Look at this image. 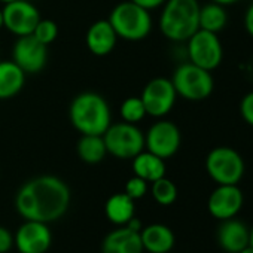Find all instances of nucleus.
I'll use <instances>...</instances> for the list:
<instances>
[{
    "instance_id": "nucleus-1",
    "label": "nucleus",
    "mask_w": 253,
    "mask_h": 253,
    "mask_svg": "<svg viewBox=\"0 0 253 253\" xmlns=\"http://www.w3.org/2000/svg\"><path fill=\"white\" fill-rule=\"evenodd\" d=\"M69 206V186L64 180L52 174L27 180L15 195V209L24 220L49 223L64 216Z\"/></svg>"
},
{
    "instance_id": "nucleus-2",
    "label": "nucleus",
    "mask_w": 253,
    "mask_h": 253,
    "mask_svg": "<svg viewBox=\"0 0 253 253\" xmlns=\"http://www.w3.org/2000/svg\"><path fill=\"white\" fill-rule=\"evenodd\" d=\"M69 119L73 128L81 134L103 136L112 124V112L103 95L85 91L73 97L69 106Z\"/></svg>"
},
{
    "instance_id": "nucleus-3",
    "label": "nucleus",
    "mask_w": 253,
    "mask_h": 253,
    "mask_svg": "<svg viewBox=\"0 0 253 253\" xmlns=\"http://www.w3.org/2000/svg\"><path fill=\"white\" fill-rule=\"evenodd\" d=\"M198 0H166L160 15V30L171 42H186L198 29Z\"/></svg>"
},
{
    "instance_id": "nucleus-4",
    "label": "nucleus",
    "mask_w": 253,
    "mask_h": 253,
    "mask_svg": "<svg viewBox=\"0 0 253 253\" xmlns=\"http://www.w3.org/2000/svg\"><path fill=\"white\" fill-rule=\"evenodd\" d=\"M107 20L118 38L128 42L143 41L152 32L151 11L131 2V0L118 3L110 11Z\"/></svg>"
},
{
    "instance_id": "nucleus-5",
    "label": "nucleus",
    "mask_w": 253,
    "mask_h": 253,
    "mask_svg": "<svg viewBox=\"0 0 253 253\" xmlns=\"http://www.w3.org/2000/svg\"><path fill=\"white\" fill-rule=\"evenodd\" d=\"M171 82L177 92L188 101H203L213 94L214 79L211 72L195 66L191 61L182 63L176 67Z\"/></svg>"
},
{
    "instance_id": "nucleus-6",
    "label": "nucleus",
    "mask_w": 253,
    "mask_h": 253,
    "mask_svg": "<svg viewBox=\"0 0 253 253\" xmlns=\"http://www.w3.org/2000/svg\"><path fill=\"white\" fill-rule=\"evenodd\" d=\"M107 154L116 160H133L145 151V133L136 124L116 122L110 124L103 133Z\"/></svg>"
},
{
    "instance_id": "nucleus-7",
    "label": "nucleus",
    "mask_w": 253,
    "mask_h": 253,
    "mask_svg": "<svg viewBox=\"0 0 253 253\" xmlns=\"http://www.w3.org/2000/svg\"><path fill=\"white\" fill-rule=\"evenodd\" d=\"M206 171L217 185H238L246 164L238 151L229 146H216L206 157Z\"/></svg>"
},
{
    "instance_id": "nucleus-8",
    "label": "nucleus",
    "mask_w": 253,
    "mask_h": 253,
    "mask_svg": "<svg viewBox=\"0 0 253 253\" xmlns=\"http://www.w3.org/2000/svg\"><path fill=\"white\" fill-rule=\"evenodd\" d=\"M186 55L188 61L213 72L223 61V45L217 33L198 29L186 41Z\"/></svg>"
},
{
    "instance_id": "nucleus-9",
    "label": "nucleus",
    "mask_w": 253,
    "mask_h": 253,
    "mask_svg": "<svg viewBox=\"0 0 253 253\" xmlns=\"http://www.w3.org/2000/svg\"><path fill=\"white\" fill-rule=\"evenodd\" d=\"M182 145V133L179 126L164 118L154 122L145 133V149L154 155L169 160L174 157Z\"/></svg>"
},
{
    "instance_id": "nucleus-10",
    "label": "nucleus",
    "mask_w": 253,
    "mask_h": 253,
    "mask_svg": "<svg viewBox=\"0 0 253 253\" xmlns=\"http://www.w3.org/2000/svg\"><path fill=\"white\" fill-rule=\"evenodd\" d=\"M140 98L145 104L146 113L152 118L161 119L173 110L177 100V92L171 79L154 78L145 85Z\"/></svg>"
},
{
    "instance_id": "nucleus-11",
    "label": "nucleus",
    "mask_w": 253,
    "mask_h": 253,
    "mask_svg": "<svg viewBox=\"0 0 253 253\" xmlns=\"http://www.w3.org/2000/svg\"><path fill=\"white\" fill-rule=\"evenodd\" d=\"M2 12L3 27L17 38L32 35L41 21V12L30 0H14V2L5 3Z\"/></svg>"
},
{
    "instance_id": "nucleus-12",
    "label": "nucleus",
    "mask_w": 253,
    "mask_h": 253,
    "mask_svg": "<svg viewBox=\"0 0 253 253\" xmlns=\"http://www.w3.org/2000/svg\"><path fill=\"white\" fill-rule=\"evenodd\" d=\"M12 61L26 73L35 75L43 70L48 61V46L33 35L17 38L12 46Z\"/></svg>"
},
{
    "instance_id": "nucleus-13",
    "label": "nucleus",
    "mask_w": 253,
    "mask_h": 253,
    "mask_svg": "<svg viewBox=\"0 0 253 253\" xmlns=\"http://www.w3.org/2000/svg\"><path fill=\"white\" fill-rule=\"evenodd\" d=\"M52 243L48 223L26 220L14 235V246L20 253H46Z\"/></svg>"
},
{
    "instance_id": "nucleus-14",
    "label": "nucleus",
    "mask_w": 253,
    "mask_h": 253,
    "mask_svg": "<svg viewBox=\"0 0 253 253\" xmlns=\"http://www.w3.org/2000/svg\"><path fill=\"white\" fill-rule=\"evenodd\" d=\"M244 195L237 185H217L209 197V213L219 220L235 217L241 210Z\"/></svg>"
},
{
    "instance_id": "nucleus-15",
    "label": "nucleus",
    "mask_w": 253,
    "mask_h": 253,
    "mask_svg": "<svg viewBox=\"0 0 253 253\" xmlns=\"http://www.w3.org/2000/svg\"><path fill=\"white\" fill-rule=\"evenodd\" d=\"M118 35L115 33L109 20H97L92 23L85 35V43L91 54L97 57L109 55L116 46Z\"/></svg>"
},
{
    "instance_id": "nucleus-16",
    "label": "nucleus",
    "mask_w": 253,
    "mask_h": 253,
    "mask_svg": "<svg viewBox=\"0 0 253 253\" xmlns=\"http://www.w3.org/2000/svg\"><path fill=\"white\" fill-rule=\"evenodd\" d=\"M101 253H143L140 232L128 226H118L109 232L101 244Z\"/></svg>"
},
{
    "instance_id": "nucleus-17",
    "label": "nucleus",
    "mask_w": 253,
    "mask_h": 253,
    "mask_svg": "<svg viewBox=\"0 0 253 253\" xmlns=\"http://www.w3.org/2000/svg\"><path fill=\"white\" fill-rule=\"evenodd\" d=\"M250 229L234 217L222 220L217 229V243L228 253H238L246 246H249Z\"/></svg>"
},
{
    "instance_id": "nucleus-18",
    "label": "nucleus",
    "mask_w": 253,
    "mask_h": 253,
    "mask_svg": "<svg viewBox=\"0 0 253 253\" xmlns=\"http://www.w3.org/2000/svg\"><path fill=\"white\" fill-rule=\"evenodd\" d=\"M140 238H142L143 250H148L149 253L171 252L176 243L173 231L163 223L148 225L140 231Z\"/></svg>"
},
{
    "instance_id": "nucleus-19",
    "label": "nucleus",
    "mask_w": 253,
    "mask_h": 253,
    "mask_svg": "<svg viewBox=\"0 0 253 253\" xmlns=\"http://www.w3.org/2000/svg\"><path fill=\"white\" fill-rule=\"evenodd\" d=\"M26 73L12 61H0V100L14 98L26 85Z\"/></svg>"
},
{
    "instance_id": "nucleus-20",
    "label": "nucleus",
    "mask_w": 253,
    "mask_h": 253,
    "mask_svg": "<svg viewBox=\"0 0 253 253\" xmlns=\"http://www.w3.org/2000/svg\"><path fill=\"white\" fill-rule=\"evenodd\" d=\"M134 176L142 177L148 183H152L166 176V160L154 155L149 151H142L131 160Z\"/></svg>"
},
{
    "instance_id": "nucleus-21",
    "label": "nucleus",
    "mask_w": 253,
    "mask_h": 253,
    "mask_svg": "<svg viewBox=\"0 0 253 253\" xmlns=\"http://www.w3.org/2000/svg\"><path fill=\"white\" fill-rule=\"evenodd\" d=\"M134 211H136L134 200H131L125 192H118L110 195L104 204L106 217L116 226L126 225V222L131 217H134Z\"/></svg>"
},
{
    "instance_id": "nucleus-22",
    "label": "nucleus",
    "mask_w": 253,
    "mask_h": 253,
    "mask_svg": "<svg viewBox=\"0 0 253 253\" xmlns=\"http://www.w3.org/2000/svg\"><path fill=\"white\" fill-rule=\"evenodd\" d=\"M76 152L79 160L89 166L101 163L107 155L103 136H97V134H81V139L76 146Z\"/></svg>"
},
{
    "instance_id": "nucleus-23",
    "label": "nucleus",
    "mask_w": 253,
    "mask_h": 253,
    "mask_svg": "<svg viewBox=\"0 0 253 253\" xmlns=\"http://www.w3.org/2000/svg\"><path fill=\"white\" fill-rule=\"evenodd\" d=\"M226 24H228L226 6L219 5L216 2H209L204 6H200L198 26L201 30L219 33L226 27Z\"/></svg>"
},
{
    "instance_id": "nucleus-24",
    "label": "nucleus",
    "mask_w": 253,
    "mask_h": 253,
    "mask_svg": "<svg viewBox=\"0 0 253 253\" xmlns=\"http://www.w3.org/2000/svg\"><path fill=\"white\" fill-rule=\"evenodd\" d=\"M151 194L160 206H171L177 200V186L164 176L151 183Z\"/></svg>"
},
{
    "instance_id": "nucleus-25",
    "label": "nucleus",
    "mask_w": 253,
    "mask_h": 253,
    "mask_svg": "<svg viewBox=\"0 0 253 253\" xmlns=\"http://www.w3.org/2000/svg\"><path fill=\"white\" fill-rule=\"evenodd\" d=\"M119 115L122 118L124 122H128V124H139L145 119V116H148L145 104L139 97H126L119 107Z\"/></svg>"
},
{
    "instance_id": "nucleus-26",
    "label": "nucleus",
    "mask_w": 253,
    "mask_h": 253,
    "mask_svg": "<svg viewBox=\"0 0 253 253\" xmlns=\"http://www.w3.org/2000/svg\"><path fill=\"white\" fill-rule=\"evenodd\" d=\"M39 42H42L43 45H51L52 42H55L57 36H58V26L55 21L52 20H42L38 23V26L35 27L33 33H32Z\"/></svg>"
},
{
    "instance_id": "nucleus-27",
    "label": "nucleus",
    "mask_w": 253,
    "mask_h": 253,
    "mask_svg": "<svg viewBox=\"0 0 253 253\" xmlns=\"http://www.w3.org/2000/svg\"><path fill=\"white\" fill-rule=\"evenodd\" d=\"M148 189H149L148 182L143 180L139 176L130 177L128 180H126V183H125V194L128 195L131 200H134V201L143 198L148 194Z\"/></svg>"
},
{
    "instance_id": "nucleus-28",
    "label": "nucleus",
    "mask_w": 253,
    "mask_h": 253,
    "mask_svg": "<svg viewBox=\"0 0 253 253\" xmlns=\"http://www.w3.org/2000/svg\"><path fill=\"white\" fill-rule=\"evenodd\" d=\"M240 115L247 125L253 126V91L243 95L240 101Z\"/></svg>"
},
{
    "instance_id": "nucleus-29",
    "label": "nucleus",
    "mask_w": 253,
    "mask_h": 253,
    "mask_svg": "<svg viewBox=\"0 0 253 253\" xmlns=\"http://www.w3.org/2000/svg\"><path fill=\"white\" fill-rule=\"evenodd\" d=\"M14 247V235L9 229L0 226V253H8Z\"/></svg>"
},
{
    "instance_id": "nucleus-30",
    "label": "nucleus",
    "mask_w": 253,
    "mask_h": 253,
    "mask_svg": "<svg viewBox=\"0 0 253 253\" xmlns=\"http://www.w3.org/2000/svg\"><path fill=\"white\" fill-rule=\"evenodd\" d=\"M243 24H244V30L247 32V35H249L250 38H253V2H252V3L249 5V8L246 9Z\"/></svg>"
},
{
    "instance_id": "nucleus-31",
    "label": "nucleus",
    "mask_w": 253,
    "mask_h": 253,
    "mask_svg": "<svg viewBox=\"0 0 253 253\" xmlns=\"http://www.w3.org/2000/svg\"><path fill=\"white\" fill-rule=\"evenodd\" d=\"M131 2L143 6L145 9L148 11H152V9H157V8H161L164 3H166V0H131Z\"/></svg>"
},
{
    "instance_id": "nucleus-32",
    "label": "nucleus",
    "mask_w": 253,
    "mask_h": 253,
    "mask_svg": "<svg viewBox=\"0 0 253 253\" xmlns=\"http://www.w3.org/2000/svg\"><path fill=\"white\" fill-rule=\"evenodd\" d=\"M125 226H128L130 229H133V231H137V232H140V231L143 229L140 219H137L136 216H134V217H131L128 222H126V225H125Z\"/></svg>"
},
{
    "instance_id": "nucleus-33",
    "label": "nucleus",
    "mask_w": 253,
    "mask_h": 253,
    "mask_svg": "<svg viewBox=\"0 0 253 253\" xmlns=\"http://www.w3.org/2000/svg\"><path fill=\"white\" fill-rule=\"evenodd\" d=\"M210 2H216L223 6H231V5H235L237 2H240V0H210Z\"/></svg>"
},
{
    "instance_id": "nucleus-34",
    "label": "nucleus",
    "mask_w": 253,
    "mask_h": 253,
    "mask_svg": "<svg viewBox=\"0 0 253 253\" xmlns=\"http://www.w3.org/2000/svg\"><path fill=\"white\" fill-rule=\"evenodd\" d=\"M238 253H253V247H252V246L249 244V246H246V247H244L243 250H240Z\"/></svg>"
},
{
    "instance_id": "nucleus-35",
    "label": "nucleus",
    "mask_w": 253,
    "mask_h": 253,
    "mask_svg": "<svg viewBox=\"0 0 253 253\" xmlns=\"http://www.w3.org/2000/svg\"><path fill=\"white\" fill-rule=\"evenodd\" d=\"M3 29V12H2V8H0V30Z\"/></svg>"
},
{
    "instance_id": "nucleus-36",
    "label": "nucleus",
    "mask_w": 253,
    "mask_h": 253,
    "mask_svg": "<svg viewBox=\"0 0 253 253\" xmlns=\"http://www.w3.org/2000/svg\"><path fill=\"white\" fill-rule=\"evenodd\" d=\"M249 244L253 247V228L250 229V234H249Z\"/></svg>"
},
{
    "instance_id": "nucleus-37",
    "label": "nucleus",
    "mask_w": 253,
    "mask_h": 253,
    "mask_svg": "<svg viewBox=\"0 0 253 253\" xmlns=\"http://www.w3.org/2000/svg\"><path fill=\"white\" fill-rule=\"evenodd\" d=\"M0 2H2V3L5 5V3H9V2H14V0H0Z\"/></svg>"
},
{
    "instance_id": "nucleus-38",
    "label": "nucleus",
    "mask_w": 253,
    "mask_h": 253,
    "mask_svg": "<svg viewBox=\"0 0 253 253\" xmlns=\"http://www.w3.org/2000/svg\"><path fill=\"white\" fill-rule=\"evenodd\" d=\"M167 253H173V252H167Z\"/></svg>"
}]
</instances>
